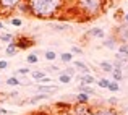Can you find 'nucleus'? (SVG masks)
<instances>
[{"instance_id": "2f4dec72", "label": "nucleus", "mask_w": 128, "mask_h": 115, "mask_svg": "<svg viewBox=\"0 0 128 115\" xmlns=\"http://www.w3.org/2000/svg\"><path fill=\"white\" fill-rule=\"evenodd\" d=\"M115 60H118V62H122V63H128V57L126 55H123V54H120V52H117L115 54Z\"/></svg>"}, {"instance_id": "6ab92c4d", "label": "nucleus", "mask_w": 128, "mask_h": 115, "mask_svg": "<svg viewBox=\"0 0 128 115\" xmlns=\"http://www.w3.org/2000/svg\"><path fill=\"white\" fill-rule=\"evenodd\" d=\"M99 66H100V70L106 72V73H112L114 72V63L109 62V60H102V62L99 63Z\"/></svg>"}, {"instance_id": "f3484780", "label": "nucleus", "mask_w": 128, "mask_h": 115, "mask_svg": "<svg viewBox=\"0 0 128 115\" xmlns=\"http://www.w3.org/2000/svg\"><path fill=\"white\" fill-rule=\"evenodd\" d=\"M20 50H18V47L15 46V42H10V44H6V47H5V54H6V57H13V55H16Z\"/></svg>"}, {"instance_id": "412c9836", "label": "nucleus", "mask_w": 128, "mask_h": 115, "mask_svg": "<svg viewBox=\"0 0 128 115\" xmlns=\"http://www.w3.org/2000/svg\"><path fill=\"white\" fill-rule=\"evenodd\" d=\"M16 12H20L21 15H31V12H29V5H28L26 0H23V2L16 6Z\"/></svg>"}, {"instance_id": "72a5a7b5", "label": "nucleus", "mask_w": 128, "mask_h": 115, "mask_svg": "<svg viewBox=\"0 0 128 115\" xmlns=\"http://www.w3.org/2000/svg\"><path fill=\"white\" fill-rule=\"evenodd\" d=\"M117 50H118L120 54H123V55H126V57H128V44H120Z\"/></svg>"}, {"instance_id": "79ce46f5", "label": "nucleus", "mask_w": 128, "mask_h": 115, "mask_svg": "<svg viewBox=\"0 0 128 115\" xmlns=\"http://www.w3.org/2000/svg\"><path fill=\"white\" fill-rule=\"evenodd\" d=\"M55 115H73L72 112H58V114H55Z\"/></svg>"}, {"instance_id": "5701e85b", "label": "nucleus", "mask_w": 128, "mask_h": 115, "mask_svg": "<svg viewBox=\"0 0 128 115\" xmlns=\"http://www.w3.org/2000/svg\"><path fill=\"white\" fill-rule=\"evenodd\" d=\"M5 83H6V86H20V84H23L20 76H10V78H6Z\"/></svg>"}, {"instance_id": "9d476101", "label": "nucleus", "mask_w": 128, "mask_h": 115, "mask_svg": "<svg viewBox=\"0 0 128 115\" xmlns=\"http://www.w3.org/2000/svg\"><path fill=\"white\" fill-rule=\"evenodd\" d=\"M73 66H75L76 72H80L81 75H89V73H91L89 66H88L84 62H80V60H73Z\"/></svg>"}, {"instance_id": "bb28decb", "label": "nucleus", "mask_w": 128, "mask_h": 115, "mask_svg": "<svg viewBox=\"0 0 128 115\" xmlns=\"http://www.w3.org/2000/svg\"><path fill=\"white\" fill-rule=\"evenodd\" d=\"M60 73H63V75H68V76L75 78V76H76V68H75V66H66V68H63Z\"/></svg>"}, {"instance_id": "cd10ccee", "label": "nucleus", "mask_w": 128, "mask_h": 115, "mask_svg": "<svg viewBox=\"0 0 128 115\" xmlns=\"http://www.w3.org/2000/svg\"><path fill=\"white\" fill-rule=\"evenodd\" d=\"M72 80H73L72 76L63 75V73H58V83H62V84H68V83H72Z\"/></svg>"}, {"instance_id": "7c9ffc66", "label": "nucleus", "mask_w": 128, "mask_h": 115, "mask_svg": "<svg viewBox=\"0 0 128 115\" xmlns=\"http://www.w3.org/2000/svg\"><path fill=\"white\" fill-rule=\"evenodd\" d=\"M109 91H110V92H118V91H120V84L117 83V81H110Z\"/></svg>"}, {"instance_id": "39448f33", "label": "nucleus", "mask_w": 128, "mask_h": 115, "mask_svg": "<svg viewBox=\"0 0 128 115\" xmlns=\"http://www.w3.org/2000/svg\"><path fill=\"white\" fill-rule=\"evenodd\" d=\"M23 0H0V15H10Z\"/></svg>"}, {"instance_id": "c85d7f7f", "label": "nucleus", "mask_w": 128, "mask_h": 115, "mask_svg": "<svg viewBox=\"0 0 128 115\" xmlns=\"http://www.w3.org/2000/svg\"><path fill=\"white\" fill-rule=\"evenodd\" d=\"M109 84H110V80H107V78H100V80H97V86L102 88V89H109Z\"/></svg>"}, {"instance_id": "f03ea898", "label": "nucleus", "mask_w": 128, "mask_h": 115, "mask_svg": "<svg viewBox=\"0 0 128 115\" xmlns=\"http://www.w3.org/2000/svg\"><path fill=\"white\" fill-rule=\"evenodd\" d=\"M107 0H75V10L84 20H94L102 15Z\"/></svg>"}, {"instance_id": "4be33fe9", "label": "nucleus", "mask_w": 128, "mask_h": 115, "mask_svg": "<svg viewBox=\"0 0 128 115\" xmlns=\"http://www.w3.org/2000/svg\"><path fill=\"white\" fill-rule=\"evenodd\" d=\"M112 75V80L117 81V83H120V81L123 80V70L122 68H114V72L110 73Z\"/></svg>"}, {"instance_id": "dca6fc26", "label": "nucleus", "mask_w": 128, "mask_h": 115, "mask_svg": "<svg viewBox=\"0 0 128 115\" xmlns=\"http://www.w3.org/2000/svg\"><path fill=\"white\" fill-rule=\"evenodd\" d=\"M78 92H84L88 96H96V89H94L92 86H88V84H80Z\"/></svg>"}, {"instance_id": "37998d69", "label": "nucleus", "mask_w": 128, "mask_h": 115, "mask_svg": "<svg viewBox=\"0 0 128 115\" xmlns=\"http://www.w3.org/2000/svg\"><path fill=\"white\" fill-rule=\"evenodd\" d=\"M123 23L128 24V13H125V16H123Z\"/></svg>"}, {"instance_id": "473e14b6", "label": "nucleus", "mask_w": 128, "mask_h": 115, "mask_svg": "<svg viewBox=\"0 0 128 115\" xmlns=\"http://www.w3.org/2000/svg\"><path fill=\"white\" fill-rule=\"evenodd\" d=\"M29 73H31V70L26 68V66H23V68H18V70H16V75L15 76H23V75H29Z\"/></svg>"}, {"instance_id": "a878e982", "label": "nucleus", "mask_w": 128, "mask_h": 115, "mask_svg": "<svg viewBox=\"0 0 128 115\" xmlns=\"http://www.w3.org/2000/svg\"><path fill=\"white\" fill-rule=\"evenodd\" d=\"M31 75L36 81H41L42 78H46V70H34V72H31Z\"/></svg>"}, {"instance_id": "2eb2a0df", "label": "nucleus", "mask_w": 128, "mask_h": 115, "mask_svg": "<svg viewBox=\"0 0 128 115\" xmlns=\"http://www.w3.org/2000/svg\"><path fill=\"white\" fill-rule=\"evenodd\" d=\"M55 107L58 109V112H72V104L70 102H63V100H58L55 102Z\"/></svg>"}, {"instance_id": "ea45409f", "label": "nucleus", "mask_w": 128, "mask_h": 115, "mask_svg": "<svg viewBox=\"0 0 128 115\" xmlns=\"http://www.w3.org/2000/svg\"><path fill=\"white\" fill-rule=\"evenodd\" d=\"M46 70H49V72H58V66H55V65H54V66H49V68H46Z\"/></svg>"}, {"instance_id": "423d86ee", "label": "nucleus", "mask_w": 128, "mask_h": 115, "mask_svg": "<svg viewBox=\"0 0 128 115\" xmlns=\"http://www.w3.org/2000/svg\"><path fill=\"white\" fill-rule=\"evenodd\" d=\"M94 112V109H91L89 104H76L72 107V114L73 115H91Z\"/></svg>"}, {"instance_id": "58836bf2", "label": "nucleus", "mask_w": 128, "mask_h": 115, "mask_svg": "<svg viewBox=\"0 0 128 115\" xmlns=\"http://www.w3.org/2000/svg\"><path fill=\"white\" fill-rule=\"evenodd\" d=\"M107 102H109L110 106H115V104H118V99H115V97H110V99L107 100Z\"/></svg>"}, {"instance_id": "b1692460", "label": "nucleus", "mask_w": 128, "mask_h": 115, "mask_svg": "<svg viewBox=\"0 0 128 115\" xmlns=\"http://www.w3.org/2000/svg\"><path fill=\"white\" fill-rule=\"evenodd\" d=\"M44 55H46V60H47V62H54V60L58 58V55H57L55 50H46V52H44Z\"/></svg>"}, {"instance_id": "de8ad7c7", "label": "nucleus", "mask_w": 128, "mask_h": 115, "mask_svg": "<svg viewBox=\"0 0 128 115\" xmlns=\"http://www.w3.org/2000/svg\"><path fill=\"white\" fill-rule=\"evenodd\" d=\"M0 86H2V80H0Z\"/></svg>"}, {"instance_id": "7ed1b4c3", "label": "nucleus", "mask_w": 128, "mask_h": 115, "mask_svg": "<svg viewBox=\"0 0 128 115\" xmlns=\"http://www.w3.org/2000/svg\"><path fill=\"white\" fill-rule=\"evenodd\" d=\"M112 36L118 40V44H128V24L120 23L118 26H115Z\"/></svg>"}, {"instance_id": "393cba45", "label": "nucleus", "mask_w": 128, "mask_h": 115, "mask_svg": "<svg viewBox=\"0 0 128 115\" xmlns=\"http://www.w3.org/2000/svg\"><path fill=\"white\" fill-rule=\"evenodd\" d=\"M13 39H15V36L10 34V32H0V40H2V42L10 44V42H13Z\"/></svg>"}, {"instance_id": "aec40b11", "label": "nucleus", "mask_w": 128, "mask_h": 115, "mask_svg": "<svg viewBox=\"0 0 128 115\" xmlns=\"http://www.w3.org/2000/svg\"><path fill=\"white\" fill-rule=\"evenodd\" d=\"M58 58H60V62H63V63H73L75 55H73L72 52H62L58 55Z\"/></svg>"}, {"instance_id": "f8f14e48", "label": "nucleus", "mask_w": 128, "mask_h": 115, "mask_svg": "<svg viewBox=\"0 0 128 115\" xmlns=\"http://www.w3.org/2000/svg\"><path fill=\"white\" fill-rule=\"evenodd\" d=\"M102 46L106 47V49H110V50H115L118 49V40H117L114 36H110V38H106L102 42Z\"/></svg>"}, {"instance_id": "9b49d317", "label": "nucleus", "mask_w": 128, "mask_h": 115, "mask_svg": "<svg viewBox=\"0 0 128 115\" xmlns=\"http://www.w3.org/2000/svg\"><path fill=\"white\" fill-rule=\"evenodd\" d=\"M76 80H78L81 84H88V86H92L94 83H97L96 78L91 75V73H89V75H81V73H80V75L76 76Z\"/></svg>"}, {"instance_id": "ddd939ff", "label": "nucleus", "mask_w": 128, "mask_h": 115, "mask_svg": "<svg viewBox=\"0 0 128 115\" xmlns=\"http://www.w3.org/2000/svg\"><path fill=\"white\" fill-rule=\"evenodd\" d=\"M50 28H52L54 31L63 32V31H70V29H72V24H68V23H50Z\"/></svg>"}, {"instance_id": "6e6552de", "label": "nucleus", "mask_w": 128, "mask_h": 115, "mask_svg": "<svg viewBox=\"0 0 128 115\" xmlns=\"http://www.w3.org/2000/svg\"><path fill=\"white\" fill-rule=\"evenodd\" d=\"M86 38H96V39H106V31L102 28H91L86 32Z\"/></svg>"}, {"instance_id": "c03bdc74", "label": "nucleus", "mask_w": 128, "mask_h": 115, "mask_svg": "<svg viewBox=\"0 0 128 115\" xmlns=\"http://www.w3.org/2000/svg\"><path fill=\"white\" fill-rule=\"evenodd\" d=\"M10 97H16V96H20V92H12V94H8Z\"/></svg>"}, {"instance_id": "c9c22d12", "label": "nucleus", "mask_w": 128, "mask_h": 115, "mask_svg": "<svg viewBox=\"0 0 128 115\" xmlns=\"http://www.w3.org/2000/svg\"><path fill=\"white\" fill-rule=\"evenodd\" d=\"M10 66L8 60H0V72H3V70H6Z\"/></svg>"}, {"instance_id": "a18cd8bd", "label": "nucleus", "mask_w": 128, "mask_h": 115, "mask_svg": "<svg viewBox=\"0 0 128 115\" xmlns=\"http://www.w3.org/2000/svg\"><path fill=\"white\" fill-rule=\"evenodd\" d=\"M3 26H5V24H3V23L0 21V31H2V29H3Z\"/></svg>"}, {"instance_id": "20e7f679", "label": "nucleus", "mask_w": 128, "mask_h": 115, "mask_svg": "<svg viewBox=\"0 0 128 115\" xmlns=\"http://www.w3.org/2000/svg\"><path fill=\"white\" fill-rule=\"evenodd\" d=\"M13 42H15V46L18 47V50H26V49H31V47L36 44L32 38H29V36H24V34L16 36V38L13 39Z\"/></svg>"}, {"instance_id": "f704fd0d", "label": "nucleus", "mask_w": 128, "mask_h": 115, "mask_svg": "<svg viewBox=\"0 0 128 115\" xmlns=\"http://www.w3.org/2000/svg\"><path fill=\"white\" fill-rule=\"evenodd\" d=\"M10 23H12L13 26H16V28H20V26L23 24V20L21 18H12V20H10Z\"/></svg>"}, {"instance_id": "c756f323", "label": "nucleus", "mask_w": 128, "mask_h": 115, "mask_svg": "<svg viewBox=\"0 0 128 115\" xmlns=\"http://www.w3.org/2000/svg\"><path fill=\"white\" fill-rule=\"evenodd\" d=\"M26 62H28V63H32V65H34V63H38L39 62L38 54H29V55L26 57Z\"/></svg>"}, {"instance_id": "4468645a", "label": "nucleus", "mask_w": 128, "mask_h": 115, "mask_svg": "<svg viewBox=\"0 0 128 115\" xmlns=\"http://www.w3.org/2000/svg\"><path fill=\"white\" fill-rule=\"evenodd\" d=\"M49 97H50L49 94H41V92H38L36 96L29 97V99L26 100V104H38V102H42V100H47Z\"/></svg>"}, {"instance_id": "f257e3e1", "label": "nucleus", "mask_w": 128, "mask_h": 115, "mask_svg": "<svg viewBox=\"0 0 128 115\" xmlns=\"http://www.w3.org/2000/svg\"><path fill=\"white\" fill-rule=\"evenodd\" d=\"M32 18L38 20H58L65 10L66 0H26Z\"/></svg>"}, {"instance_id": "09e8293b", "label": "nucleus", "mask_w": 128, "mask_h": 115, "mask_svg": "<svg viewBox=\"0 0 128 115\" xmlns=\"http://www.w3.org/2000/svg\"><path fill=\"white\" fill-rule=\"evenodd\" d=\"M0 16H2V15H0Z\"/></svg>"}, {"instance_id": "a19ab883", "label": "nucleus", "mask_w": 128, "mask_h": 115, "mask_svg": "<svg viewBox=\"0 0 128 115\" xmlns=\"http://www.w3.org/2000/svg\"><path fill=\"white\" fill-rule=\"evenodd\" d=\"M10 114V110H6V109H2L0 107V115H8Z\"/></svg>"}, {"instance_id": "e433bc0d", "label": "nucleus", "mask_w": 128, "mask_h": 115, "mask_svg": "<svg viewBox=\"0 0 128 115\" xmlns=\"http://www.w3.org/2000/svg\"><path fill=\"white\" fill-rule=\"evenodd\" d=\"M70 52H72L73 55H75V54H80V55H81V54H83V49H81V47H78V46H73Z\"/></svg>"}, {"instance_id": "0eeeda50", "label": "nucleus", "mask_w": 128, "mask_h": 115, "mask_svg": "<svg viewBox=\"0 0 128 115\" xmlns=\"http://www.w3.org/2000/svg\"><path fill=\"white\" fill-rule=\"evenodd\" d=\"M36 91L38 92H41V94H54V92H57L58 91V88L57 86H52V84H36Z\"/></svg>"}, {"instance_id": "1a4fd4ad", "label": "nucleus", "mask_w": 128, "mask_h": 115, "mask_svg": "<svg viewBox=\"0 0 128 115\" xmlns=\"http://www.w3.org/2000/svg\"><path fill=\"white\" fill-rule=\"evenodd\" d=\"M94 112H96V115H120V112L115 107H99Z\"/></svg>"}, {"instance_id": "49530a36", "label": "nucleus", "mask_w": 128, "mask_h": 115, "mask_svg": "<svg viewBox=\"0 0 128 115\" xmlns=\"http://www.w3.org/2000/svg\"><path fill=\"white\" fill-rule=\"evenodd\" d=\"M91 115H96V112H92V114H91Z\"/></svg>"}, {"instance_id": "4c0bfd02", "label": "nucleus", "mask_w": 128, "mask_h": 115, "mask_svg": "<svg viewBox=\"0 0 128 115\" xmlns=\"http://www.w3.org/2000/svg\"><path fill=\"white\" fill-rule=\"evenodd\" d=\"M49 83H52V80H50L49 76H46V78H42L41 81H39V84H49Z\"/></svg>"}, {"instance_id": "a211bd4d", "label": "nucleus", "mask_w": 128, "mask_h": 115, "mask_svg": "<svg viewBox=\"0 0 128 115\" xmlns=\"http://www.w3.org/2000/svg\"><path fill=\"white\" fill-rule=\"evenodd\" d=\"M75 100H76V104H89L91 96H88V94H84V92H78L75 96Z\"/></svg>"}]
</instances>
